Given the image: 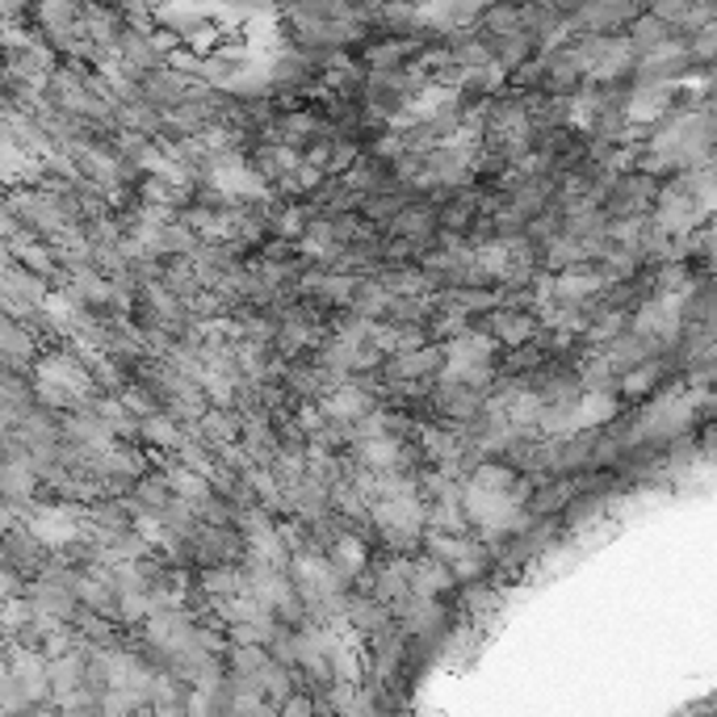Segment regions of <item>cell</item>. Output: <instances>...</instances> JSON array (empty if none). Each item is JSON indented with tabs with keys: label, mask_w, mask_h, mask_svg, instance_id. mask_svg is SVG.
I'll return each instance as SVG.
<instances>
[{
	"label": "cell",
	"mask_w": 717,
	"mask_h": 717,
	"mask_svg": "<svg viewBox=\"0 0 717 717\" xmlns=\"http://www.w3.org/2000/svg\"><path fill=\"white\" fill-rule=\"evenodd\" d=\"M185 437H190V428H181L169 411H156V416H148V420H139V445H151V449L172 453V458L181 453Z\"/></svg>",
	"instance_id": "cell-1"
},
{
	"label": "cell",
	"mask_w": 717,
	"mask_h": 717,
	"mask_svg": "<svg viewBox=\"0 0 717 717\" xmlns=\"http://www.w3.org/2000/svg\"><path fill=\"white\" fill-rule=\"evenodd\" d=\"M411 588H416L420 600H437V596L458 588V579H453V570L445 567V563H437L432 554H420V558L411 563Z\"/></svg>",
	"instance_id": "cell-2"
}]
</instances>
